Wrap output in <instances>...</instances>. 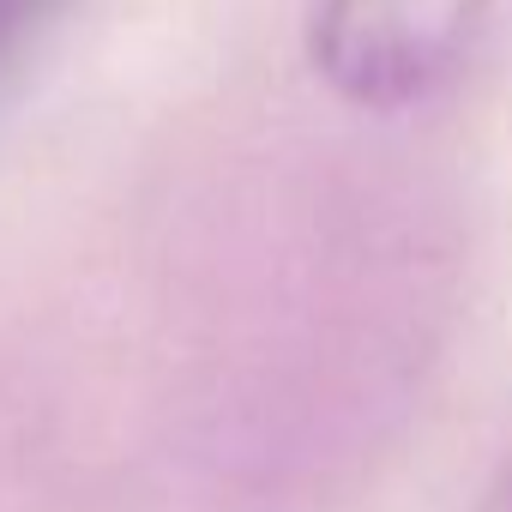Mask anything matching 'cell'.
Segmentation results:
<instances>
[{
  "mask_svg": "<svg viewBox=\"0 0 512 512\" xmlns=\"http://www.w3.org/2000/svg\"><path fill=\"white\" fill-rule=\"evenodd\" d=\"M494 0H308V67L350 109H416L482 49Z\"/></svg>",
  "mask_w": 512,
  "mask_h": 512,
  "instance_id": "1",
  "label": "cell"
},
{
  "mask_svg": "<svg viewBox=\"0 0 512 512\" xmlns=\"http://www.w3.org/2000/svg\"><path fill=\"white\" fill-rule=\"evenodd\" d=\"M43 7H49V0H0V73L13 67V55H19L25 31L43 19Z\"/></svg>",
  "mask_w": 512,
  "mask_h": 512,
  "instance_id": "2",
  "label": "cell"
}]
</instances>
